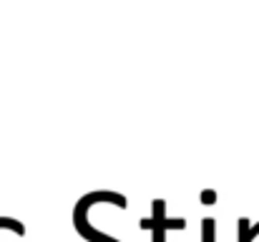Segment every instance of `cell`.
Masks as SVG:
<instances>
[{
	"label": "cell",
	"mask_w": 259,
	"mask_h": 242,
	"mask_svg": "<svg viewBox=\"0 0 259 242\" xmlns=\"http://www.w3.org/2000/svg\"><path fill=\"white\" fill-rule=\"evenodd\" d=\"M96 199H108V202H113L116 207H123V210L128 207V199H126L123 194H116V192H93V194H86L83 199H78V204H76V210H73V222H76L78 235L86 237L88 242H118L116 237H111V235H103V232L93 230L86 222L88 207H91Z\"/></svg>",
	"instance_id": "obj_1"
},
{
	"label": "cell",
	"mask_w": 259,
	"mask_h": 242,
	"mask_svg": "<svg viewBox=\"0 0 259 242\" xmlns=\"http://www.w3.org/2000/svg\"><path fill=\"white\" fill-rule=\"evenodd\" d=\"M186 222L184 220H166L164 212V199H154V217L151 220H141V227H149L154 232V242H166V230H181Z\"/></svg>",
	"instance_id": "obj_2"
},
{
	"label": "cell",
	"mask_w": 259,
	"mask_h": 242,
	"mask_svg": "<svg viewBox=\"0 0 259 242\" xmlns=\"http://www.w3.org/2000/svg\"><path fill=\"white\" fill-rule=\"evenodd\" d=\"M201 242H214V220L201 222Z\"/></svg>",
	"instance_id": "obj_3"
},
{
	"label": "cell",
	"mask_w": 259,
	"mask_h": 242,
	"mask_svg": "<svg viewBox=\"0 0 259 242\" xmlns=\"http://www.w3.org/2000/svg\"><path fill=\"white\" fill-rule=\"evenodd\" d=\"M0 227H10L13 232H18V235H25V227H23L20 222L10 220V217H0Z\"/></svg>",
	"instance_id": "obj_4"
}]
</instances>
